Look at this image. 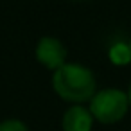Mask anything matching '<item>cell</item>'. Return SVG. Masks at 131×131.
<instances>
[{
    "instance_id": "1",
    "label": "cell",
    "mask_w": 131,
    "mask_h": 131,
    "mask_svg": "<svg viewBox=\"0 0 131 131\" xmlns=\"http://www.w3.org/2000/svg\"><path fill=\"white\" fill-rule=\"evenodd\" d=\"M95 75L90 68L79 63H67L58 68L52 75V86L56 93L68 102H86L92 101L95 92Z\"/></svg>"
},
{
    "instance_id": "2",
    "label": "cell",
    "mask_w": 131,
    "mask_h": 131,
    "mask_svg": "<svg viewBox=\"0 0 131 131\" xmlns=\"http://www.w3.org/2000/svg\"><path fill=\"white\" fill-rule=\"evenodd\" d=\"M129 106V97L126 92L118 88H104L99 90L90 101V113L95 120L102 124L118 122Z\"/></svg>"
},
{
    "instance_id": "3",
    "label": "cell",
    "mask_w": 131,
    "mask_h": 131,
    "mask_svg": "<svg viewBox=\"0 0 131 131\" xmlns=\"http://www.w3.org/2000/svg\"><path fill=\"white\" fill-rule=\"evenodd\" d=\"M34 54H36V59L43 67H47L54 72L58 68H61L63 65H67V49L58 38H52V36L40 38Z\"/></svg>"
},
{
    "instance_id": "4",
    "label": "cell",
    "mask_w": 131,
    "mask_h": 131,
    "mask_svg": "<svg viewBox=\"0 0 131 131\" xmlns=\"http://www.w3.org/2000/svg\"><path fill=\"white\" fill-rule=\"evenodd\" d=\"M93 124V117L90 110L75 104L68 108L63 115V131H90Z\"/></svg>"
},
{
    "instance_id": "5",
    "label": "cell",
    "mask_w": 131,
    "mask_h": 131,
    "mask_svg": "<svg viewBox=\"0 0 131 131\" xmlns=\"http://www.w3.org/2000/svg\"><path fill=\"white\" fill-rule=\"evenodd\" d=\"M108 58L113 65H127L131 63V47L129 43H124V41H118L115 45L110 47L108 50Z\"/></svg>"
},
{
    "instance_id": "6",
    "label": "cell",
    "mask_w": 131,
    "mask_h": 131,
    "mask_svg": "<svg viewBox=\"0 0 131 131\" xmlns=\"http://www.w3.org/2000/svg\"><path fill=\"white\" fill-rule=\"evenodd\" d=\"M0 131H29V129H27V126H25L22 120L7 118V120H2V122H0Z\"/></svg>"
},
{
    "instance_id": "7",
    "label": "cell",
    "mask_w": 131,
    "mask_h": 131,
    "mask_svg": "<svg viewBox=\"0 0 131 131\" xmlns=\"http://www.w3.org/2000/svg\"><path fill=\"white\" fill-rule=\"evenodd\" d=\"M127 97H129V106H131V86H129V93H127Z\"/></svg>"
},
{
    "instance_id": "8",
    "label": "cell",
    "mask_w": 131,
    "mask_h": 131,
    "mask_svg": "<svg viewBox=\"0 0 131 131\" xmlns=\"http://www.w3.org/2000/svg\"><path fill=\"white\" fill-rule=\"evenodd\" d=\"M129 47H131V41H129Z\"/></svg>"
}]
</instances>
